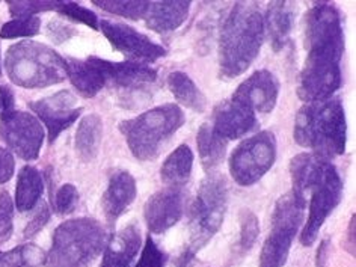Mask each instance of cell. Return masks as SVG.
Returning a JSON list of instances; mask_svg holds the SVG:
<instances>
[{"mask_svg":"<svg viewBox=\"0 0 356 267\" xmlns=\"http://www.w3.org/2000/svg\"><path fill=\"white\" fill-rule=\"evenodd\" d=\"M307 60L298 94L304 102L331 99L341 86L344 31L341 15L326 2L316 3L305 17Z\"/></svg>","mask_w":356,"mask_h":267,"instance_id":"obj_1","label":"cell"},{"mask_svg":"<svg viewBox=\"0 0 356 267\" xmlns=\"http://www.w3.org/2000/svg\"><path fill=\"white\" fill-rule=\"evenodd\" d=\"M290 191L302 202H308V219L300 233V243L311 246L325 220L343 198V181L331 160L314 153H302L291 159Z\"/></svg>","mask_w":356,"mask_h":267,"instance_id":"obj_2","label":"cell"},{"mask_svg":"<svg viewBox=\"0 0 356 267\" xmlns=\"http://www.w3.org/2000/svg\"><path fill=\"white\" fill-rule=\"evenodd\" d=\"M264 15L254 2H237L220 29L219 76L236 79L252 65L264 41Z\"/></svg>","mask_w":356,"mask_h":267,"instance_id":"obj_3","label":"cell"},{"mask_svg":"<svg viewBox=\"0 0 356 267\" xmlns=\"http://www.w3.org/2000/svg\"><path fill=\"white\" fill-rule=\"evenodd\" d=\"M295 139L299 145L327 160L344 154L347 122L341 100L331 97L302 106L296 115Z\"/></svg>","mask_w":356,"mask_h":267,"instance_id":"obj_4","label":"cell"},{"mask_svg":"<svg viewBox=\"0 0 356 267\" xmlns=\"http://www.w3.org/2000/svg\"><path fill=\"white\" fill-rule=\"evenodd\" d=\"M228 206V186L218 174L209 175L200 186L189 210V242L177 257L175 267H188L201 249L222 227Z\"/></svg>","mask_w":356,"mask_h":267,"instance_id":"obj_5","label":"cell"},{"mask_svg":"<svg viewBox=\"0 0 356 267\" xmlns=\"http://www.w3.org/2000/svg\"><path fill=\"white\" fill-rule=\"evenodd\" d=\"M109 233L92 218L71 219L60 224L55 234L47 267H91L109 242Z\"/></svg>","mask_w":356,"mask_h":267,"instance_id":"obj_6","label":"cell"},{"mask_svg":"<svg viewBox=\"0 0 356 267\" xmlns=\"http://www.w3.org/2000/svg\"><path fill=\"white\" fill-rule=\"evenodd\" d=\"M186 122L183 111L177 104H162L139 117L120 122V131L127 145L140 162L154 160L163 145Z\"/></svg>","mask_w":356,"mask_h":267,"instance_id":"obj_7","label":"cell"},{"mask_svg":"<svg viewBox=\"0 0 356 267\" xmlns=\"http://www.w3.org/2000/svg\"><path fill=\"white\" fill-rule=\"evenodd\" d=\"M5 68L15 85L28 89L56 85L67 79L65 59L35 41H22L8 49Z\"/></svg>","mask_w":356,"mask_h":267,"instance_id":"obj_8","label":"cell"},{"mask_svg":"<svg viewBox=\"0 0 356 267\" xmlns=\"http://www.w3.org/2000/svg\"><path fill=\"white\" fill-rule=\"evenodd\" d=\"M305 204L291 192L281 197L272 213L270 233L260 254V267H282L290 255V249L304 220Z\"/></svg>","mask_w":356,"mask_h":267,"instance_id":"obj_9","label":"cell"},{"mask_svg":"<svg viewBox=\"0 0 356 267\" xmlns=\"http://www.w3.org/2000/svg\"><path fill=\"white\" fill-rule=\"evenodd\" d=\"M277 160V139L272 131H260L245 139L229 157V172L240 186H252L269 172Z\"/></svg>","mask_w":356,"mask_h":267,"instance_id":"obj_10","label":"cell"},{"mask_svg":"<svg viewBox=\"0 0 356 267\" xmlns=\"http://www.w3.org/2000/svg\"><path fill=\"white\" fill-rule=\"evenodd\" d=\"M0 138L19 157L35 160L40 156L44 129L32 113L11 111L0 117Z\"/></svg>","mask_w":356,"mask_h":267,"instance_id":"obj_11","label":"cell"},{"mask_svg":"<svg viewBox=\"0 0 356 267\" xmlns=\"http://www.w3.org/2000/svg\"><path fill=\"white\" fill-rule=\"evenodd\" d=\"M99 29H102L104 37L109 40L112 47L129 58V60L148 65L149 62H154L166 55V50L160 44L133 29L129 24L100 20Z\"/></svg>","mask_w":356,"mask_h":267,"instance_id":"obj_12","label":"cell"},{"mask_svg":"<svg viewBox=\"0 0 356 267\" xmlns=\"http://www.w3.org/2000/svg\"><path fill=\"white\" fill-rule=\"evenodd\" d=\"M76 104L77 99L70 91H59L47 99L29 103L32 112L47 127L50 144L80 117L83 109Z\"/></svg>","mask_w":356,"mask_h":267,"instance_id":"obj_13","label":"cell"},{"mask_svg":"<svg viewBox=\"0 0 356 267\" xmlns=\"http://www.w3.org/2000/svg\"><path fill=\"white\" fill-rule=\"evenodd\" d=\"M67 77L83 97H94L112 85L115 62L97 56L88 59H67Z\"/></svg>","mask_w":356,"mask_h":267,"instance_id":"obj_14","label":"cell"},{"mask_svg":"<svg viewBox=\"0 0 356 267\" xmlns=\"http://www.w3.org/2000/svg\"><path fill=\"white\" fill-rule=\"evenodd\" d=\"M278 94V79L270 71L260 70L240 83L231 99L254 113H270L277 106Z\"/></svg>","mask_w":356,"mask_h":267,"instance_id":"obj_15","label":"cell"},{"mask_svg":"<svg viewBox=\"0 0 356 267\" xmlns=\"http://www.w3.org/2000/svg\"><path fill=\"white\" fill-rule=\"evenodd\" d=\"M184 197L180 188H166L156 192L145 202L144 216L149 233L163 234L183 216Z\"/></svg>","mask_w":356,"mask_h":267,"instance_id":"obj_16","label":"cell"},{"mask_svg":"<svg viewBox=\"0 0 356 267\" xmlns=\"http://www.w3.org/2000/svg\"><path fill=\"white\" fill-rule=\"evenodd\" d=\"M257 126V115L233 99L219 103L213 112L211 127L225 140L242 138Z\"/></svg>","mask_w":356,"mask_h":267,"instance_id":"obj_17","label":"cell"},{"mask_svg":"<svg viewBox=\"0 0 356 267\" xmlns=\"http://www.w3.org/2000/svg\"><path fill=\"white\" fill-rule=\"evenodd\" d=\"M138 186L133 175L127 171H117L109 180V186L103 195V211L109 224H115L133 201L136 200Z\"/></svg>","mask_w":356,"mask_h":267,"instance_id":"obj_18","label":"cell"},{"mask_svg":"<svg viewBox=\"0 0 356 267\" xmlns=\"http://www.w3.org/2000/svg\"><path fill=\"white\" fill-rule=\"evenodd\" d=\"M140 246L142 237L138 224L127 225L117 234L111 236L104 248L100 267H129L136 258Z\"/></svg>","mask_w":356,"mask_h":267,"instance_id":"obj_19","label":"cell"},{"mask_svg":"<svg viewBox=\"0 0 356 267\" xmlns=\"http://www.w3.org/2000/svg\"><path fill=\"white\" fill-rule=\"evenodd\" d=\"M296 19V5L293 2H270L264 17V29H267L272 47L280 51L287 41Z\"/></svg>","mask_w":356,"mask_h":267,"instance_id":"obj_20","label":"cell"},{"mask_svg":"<svg viewBox=\"0 0 356 267\" xmlns=\"http://www.w3.org/2000/svg\"><path fill=\"white\" fill-rule=\"evenodd\" d=\"M191 6L192 2H149L145 23L157 33L172 32L188 19Z\"/></svg>","mask_w":356,"mask_h":267,"instance_id":"obj_21","label":"cell"},{"mask_svg":"<svg viewBox=\"0 0 356 267\" xmlns=\"http://www.w3.org/2000/svg\"><path fill=\"white\" fill-rule=\"evenodd\" d=\"M193 153L188 145H180L168 156L160 169V177L168 188H181L192 174Z\"/></svg>","mask_w":356,"mask_h":267,"instance_id":"obj_22","label":"cell"},{"mask_svg":"<svg viewBox=\"0 0 356 267\" xmlns=\"http://www.w3.org/2000/svg\"><path fill=\"white\" fill-rule=\"evenodd\" d=\"M197 145H198V154L202 168L207 172H211L216 169L227 153L228 140L220 138L218 133L213 130L211 124H202L197 135Z\"/></svg>","mask_w":356,"mask_h":267,"instance_id":"obj_23","label":"cell"},{"mask_svg":"<svg viewBox=\"0 0 356 267\" xmlns=\"http://www.w3.org/2000/svg\"><path fill=\"white\" fill-rule=\"evenodd\" d=\"M168 86L169 91L175 97V100L183 104L184 108L192 109L198 113H202L207 109L206 95L201 92L197 83L188 74L183 73V71H174V73L169 74Z\"/></svg>","mask_w":356,"mask_h":267,"instance_id":"obj_24","label":"cell"},{"mask_svg":"<svg viewBox=\"0 0 356 267\" xmlns=\"http://www.w3.org/2000/svg\"><path fill=\"white\" fill-rule=\"evenodd\" d=\"M103 135V124L99 115L91 113L80 121L76 131V149L85 162H91L99 154Z\"/></svg>","mask_w":356,"mask_h":267,"instance_id":"obj_25","label":"cell"},{"mask_svg":"<svg viewBox=\"0 0 356 267\" xmlns=\"http://www.w3.org/2000/svg\"><path fill=\"white\" fill-rule=\"evenodd\" d=\"M44 192V181L38 169L33 166H24L17 178L15 207L19 211H29L38 201Z\"/></svg>","mask_w":356,"mask_h":267,"instance_id":"obj_26","label":"cell"},{"mask_svg":"<svg viewBox=\"0 0 356 267\" xmlns=\"http://www.w3.org/2000/svg\"><path fill=\"white\" fill-rule=\"evenodd\" d=\"M46 252L37 245H22L0 252V267H41L46 264Z\"/></svg>","mask_w":356,"mask_h":267,"instance_id":"obj_27","label":"cell"},{"mask_svg":"<svg viewBox=\"0 0 356 267\" xmlns=\"http://www.w3.org/2000/svg\"><path fill=\"white\" fill-rule=\"evenodd\" d=\"M95 6L102 8L103 11L124 17L129 20L145 19V14L149 8V2L145 0H94Z\"/></svg>","mask_w":356,"mask_h":267,"instance_id":"obj_28","label":"cell"},{"mask_svg":"<svg viewBox=\"0 0 356 267\" xmlns=\"http://www.w3.org/2000/svg\"><path fill=\"white\" fill-rule=\"evenodd\" d=\"M258 236H260V224L255 213L249 209H243L240 211V240H238V251L240 254H246L251 251L255 245Z\"/></svg>","mask_w":356,"mask_h":267,"instance_id":"obj_29","label":"cell"},{"mask_svg":"<svg viewBox=\"0 0 356 267\" xmlns=\"http://www.w3.org/2000/svg\"><path fill=\"white\" fill-rule=\"evenodd\" d=\"M40 28H41V20L37 15L23 17V19H15L10 23L3 24L2 31H0V37L5 40L28 38L37 35L40 32Z\"/></svg>","mask_w":356,"mask_h":267,"instance_id":"obj_30","label":"cell"},{"mask_svg":"<svg viewBox=\"0 0 356 267\" xmlns=\"http://www.w3.org/2000/svg\"><path fill=\"white\" fill-rule=\"evenodd\" d=\"M56 11L60 15L67 17V19H71V20L79 22V23H83V24L88 26V28H92L94 31H99V19H97V15L92 11H89L88 8L80 6L79 3L60 2L59 6L56 8Z\"/></svg>","mask_w":356,"mask_h":267,"instance_id":"obj_31","label":"cell"},{"mask_svg":"<svg viewBox=\"0 0 356 267\" xmlns=\"http://www.w3.org/2000/svg\"><path fill=\"white\" fill-rule=\"evenodd\" d=\"M168 263V255L157 246L153 237H147L145 245L142 248L140 258L135 267H165Z\"/></svg>","mask_w":356,"mask_h":267,"instance_id":"obj_32","label":"cell"},{"mask_svg":"<svg viewBox=\"0 0 356 267\" xmlns=\"http://www.w3.org/2000/svg\"><path fill=\"white\" fill-rule=\"evenodd\" d=\"M10 3V11L15 17V19H23V17H33L35 14L42 11H56L60 2H55V0H47V2H8Z\"/></svg>","mask_w":356,"mask_h":267,"instance_id":"obj_33","label":"cell"},{"mask_svg":"<svg viewBox=\"0 0 356 267\" xmlns=\"http://www.w3.org/2000/svg\"><path fill=\"white\" fill-rule=\"evenodd\" d=\"M79 200V192L73 184H64L53 195V210L59 215H68L74 210Z\"/></svg>","mask_w":356,"mask_h":267,"instance_id":"obj_34","label":"cell"},{"mask_svg":"<svg viewBox=\"0 0 356 267\" xmlns=\"http://www.w3.org/2000/svg\"><path fill=\"white\" fill-rule=\"evenodd\" d=\"M14 206L8 192L0 193V242H6L13 236Z\"/></svg>","mask_w":356,"mask_h":267,"instance_id":"obj_35","label":"cell"},{"mask_svg":"<svg viewBox=\"0 0 356 267\" xmlns=\"http://www.w3.org/2000/svg\"><path fill=\"white\" fill-rule=\"evenodd\" d=\"M50 219V209L46 202H41V207L38 209L37 215L32 218V220L24 228V237H33L37 233L46 227V224Z\"/></svg>","mask_w":356,"mask_h":267,"instance_id":"obj_36","label":"cell"},{"mask_svg":"<svg viewBox=\"0 0 356 267\" xmlns=\"http://www.w3.org/2000/svg\"><path fill=\"white\" fill-rule=\"evenodd\" d=\"M76 33H77V31H74L73 28H71V26L60 23V22H58V20L49 23L47 35H49V37H50L53 41H55L56 44H60V42H64V41L70 40V38L73 37V35H76Z\"/></svg>","mask_w":356,"mask_h":267,"instance_id":"obj_37","label":"cell"},{"mask_svg":"<svg viewBox=\"0 0 356 267\" xmlns=\"http://www.w3.org/2000/svg\"><path fill=\"white\" fill-rule=\"evenodd\" d=\"M15 160L11 151L0 147V184L10 181L14 175Z\"/></svg>","mask_w":356,"mask_h":267,"instance_id":"obj_38","label":"cell"},{"mask_svg":"<svg viewBox=\"0 0 356 267\" xmlns=\"http://www.w3.org/2000/svg\"><path fill=\"white\" fill-rule=\"evenodd\" d=\"M14 102H15V97H14L13 89L6 85L0 86V117L14 111Z\"/></svg>","mask_w":356,"mask_h":267,"instance_id":"obj_39","label":"cell"},{"mask_svg":"<svg viewBox=\"0 0 356 267\" xmlns=\"http://www.w3.org/2000/svg\"><path fill=\"white\" fill-rule=\"evenodd\" d=\"M329 245H331V240L325 238L322 243H320L317 254H316V267H327L329 260Z\"/></svg>","mask_w":356,"mask_h":267,"instance_id":"obj_40","label":"cell"},{"mask_svg":"<svg viewBox=\"0 0 356 267\" xmlns=\"http://www.w3.org/2000/svg\"><path fill=\"white\" fill-rule=\"evenodd\" d=\"M355 219H356V216L353 215L350 219L349 228H347V237L344 242V248L347 249V252L353 257H355Z\"/></svg>","mask_w":356,"mask_h":267,"instance_id":"obj_41","label":"cell"},{"mask_svg":"<svg viewBox=\"0 0 356 267\" xmlns=\"http://www.w3.org/2000/svg\"><path fill=\"white\" fill-rule=\"evenodd\" d=\"M0 76H2V58H0Z\"/></svg>","mask_w":356,"mask_h":267,"instance_id":"obj_42","label":"cell"}]
</instances>
